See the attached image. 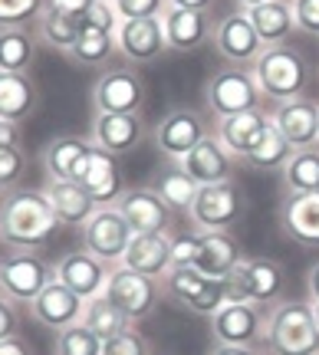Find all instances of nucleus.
<instances>
[{"instance_id":"f257e3e1","label":"nucleus","mask_w":319,"mask_h":355,"mask_svg":"<svg viewBox=\"0 0 319 355\" xmlns=\"http://www.w3.org/2000/svg\"><path fill=\"white\" fill-rule=\"evenodd\" d=\"M60 220L46 191L10 188L0 198V243L7 250H40L53 241Z\"/></svg>"},{"instance_id":"f03ea898","label":"nucleus","mask_w":319,"mask_h":355,"mask_svg":"<svg viewBox=\"0 0 319 355\" xmlns=\"http://www.w3.org/2000/svg\"><path fill=\"white\" fill-rule=\"evenodd\" d=\"M267 355H319V326L313 316V303L280 300L267 309L264 332Z\"/></svg>"},{"instance_id":"7ed1b4c3","label":"nucleus","mask_w":319,"mask_h":355,"mask_svg":"<svg viewBox=\"0 0 319 355\" xmlns=\"http://www.w3.org/2000/svg\"><path fill=\"white\" fill-rule=\"evenodd\" d=\"M260 92L273 102H286L303 96L309 86V63L307 56L296 50L293 43H280V46H267L250 66Z\"/></svg>"},{"instance_id":"20e7f679","label":"nucleus","mask_w":319,"mask_h":355,"mask_svg":"<svg viewBox=\"0 0 319 355\" xmlns=\"http://www.w3.org/2000/svg\"><path fill=\"white\" fill-rule=\"evenodd\" d=\"M227 286V303H254V306H273L280 303L286 290V270L280 260L270 257H243V263L224 279Z\"/></svg>"},{"instance_id":"39448f33","label":"nucleus","mask_w":319,"mask_h":355,"mask_svg":"<svg viewBox=\"0 0 319 355\" xmlns=\"http://www.w3.org/2000/svg\"><path fill=\"white\" fill-rule=\"evenodd\" d=\"M53 279H56V266L46 263L37 250L0 254V296H7L13 306H30Z\"/></svg>"},{"instance_id":"423d86ee","label":"nucleus","mask_w":319,"mask_h":355,"mask_svg":"<svg viewBox=\"0 0 319 355\" xmlns=\"http://www.w3.org/2000/svg\"><path fill=\"white\" fill-rule=\"evenodd\" d=\"M162 293H165L168 303L181 306V309H191V313L207 316V319L227 303L224 279L205 277L198 266H171L165 277H162Z\"/></svg>"},{"instance_id":"0eeeda50","label":"nucleus","mask_w":319,"mask_h":355,"mask_svg":"<svg viewBox=\"0 0 319 355\" xmlns=\"http://www.w3.org/2000/svg\"><path fill=\"white\" fill-rule=\"evenodd\" d=\"M260 99H264V92H260L254 73L247 66L217 69L205 86L207 112L214 115L217 122L230 119V115H241V112H254V109H260Z\"/></svg>"},{"instance_id":"6e6552de","label":"nucleus","mask_w":319,"mask_h":355,"mask_svg":"<svg viewBox=\"0 0 319 355\" xmlns=\"http://www.w3.org/2000/svg\"><path fill=\"white\" fill-rule=\"evenodd\" d=\"M243 211H247L243 191L234 181H221V184L198 188L188 220L194 230H230L243 220Z\"/></svg>"},{"instance_id":"1a4fd4ad","label":"nucleus","mask_w":319,"mask_h":355,"mask_svg":"<svg viewBox=\"0 0 319 355\" xmlns=\"http://www.w3.org/2000/svg\"><path fill=\"white\" fill-rule=\"evenodd\" d=\"M103 296L112 306H119L132 322L148 319L155 309H158V303L165 300V293H162V279L141 277V273L128 270V266H115L112 277H109V283H105Z\"/></svg>"},{"instance_id":"9d476101","label":"nucleus","mask_w":319,"mask_h":355,"mask_svg":"<svg viewBox=\"0 0 319 355\" xmlns=\"http://www.w3.org/2000/svg\"><path fill=\"white\" fill-rule=\"evenodd\" d=\"M211 332L217 345H247V349H264V332H267V309L254 303H224L211 316Z\"/></svg>"},{"instance_id":"9b49d317","label":"nucleus","mask_w":319,"mask_h":355,"mask_svg":"<svg viewBox=\"0 0 319 355\" xmlns=\"http://www.w3.org/2000/svg\"><path fill=\"white\" fill-rule=\"evenodd\" d=\"M132 227L128 220L119 214V207H99L96 214L83 224V243L86 250L96 254L99 260H105L109 266H122V257H126L128 243H132Z\"/></svg>"},{"instance_id":"f8f14e48","label":"nucleus","mask_w":319,"mask_h":355,"mask_svg":"<svg viewBox=\"0 0 319 355\" xmlns=\"http://www.w3.org/2000/svg\"><path fill=\"white\" fill-rule=\"evenodd\" d=\"M211 43H214L217 56H224L230 66H247V69L257 63V56H260V53L267 50V46H264V40L257 37L250 17H247L243 10L221 17V20L214 24Z\"/></svg>"},{"instance_id":"ddd939ff","label":"nucleus","mask_w":319,"mask_h":355,"mask_svg":"<svg viewBox=\"0 0 319 355\" xmlns=\"http://www.w3.org/2000/svg\"><path fill=\"white\" fill-rule=\"evenodd\" d=\"M211 132L201 112L194 109H175L168 112L158 125H155V148L162 155H168L171 162H181L184 155L191 152L194 145H201Z\"/></svg>"},{"instance_id":"4468645a","label":"nucleus","mask_w":319,"mask_h":355,"mask_svg":"<svg viewBox=\"0 0 319 355\" xmlns=\"http://www.w3.org/2000/svg\"><path fill=\"white\" fill-rule=\"evenodd\" d=\"M73 181H79L83 188L89 191L99 207H112L122 198V191H126L122 188V171H119L115 155L103 152L99 145H92L89 152H86V158L76 165Z\"/></svg>"},{"instance_id":"2eb2a0df","label":"nucleus","mask_w":319,"mask_h":355,"mask_svg":"<svg viewBox=\"0 0 319 355\" xmlns=\"http://www.w3.org/2000/svg\"><path fill=\"white\" fill-rule=\"evenodd\" d=\"M145 102V79L135 69H105L92 86L96 112H139Z\"/></svg>"},{"instance_id":"dca6fc26","label":"nucleus","mask_w":319,"mask_h":355,"mask_svg":"<svg viewBox=\"0 0 319 355\" xmlns=\"http://www.w3.org/2000/svg\"><path fill=\"white\" fill-rule=\"evenodd\" d=\"M115 43H119V53H122L132 66L155 63V60L168 50L162 17L122 20V24H119V30H115Z\"/></svg>"},{"instance_id":"f3484780","label":"nucleus","mask_w":319,"mask_h":355,"mask_svg":"<svg viewBox=\"0 0 319 355\" xmlns=\"http://www.w3.org/2000/svg\"><path fill=\"white\" fill-rule=\"evenodd\" d=\"M112 270L115 266H109L105 260L89 254V250H73V254H63V260L56 263V279L66 283L76 296H83V300L89 303L96 296H103Z\"/></svg>"},{"instance_id":"a211bd4d","label":"nucleus","mask_w":319,"mask_h":355,"mask_svg":"<svg viewBox=\"0 0 319 355\" xmlns=\"http://www.w3.org/2000/svg\"><path fill=\"white\" fill-rule=\"evenodd\" d=\"M119 214L128 220L132 234H168L171 224V207L162 201L155 188H128L115 201Z\"/></svg>"},{"instance_id":"6ab92c4d","label":"nucleus","mask_w":319,"mask_h":355,"mask_svg":"<svg viewBox=\"0 0 319 355\" xmlns=\"http://www.w3.org/2000/svg\"><path fill=\"white\" fill-rule=\"evenodd\" d=\"M270 119H273V125L280 128L283 139L290 141L296 152L319 145V102L307 99V96L277 102Z\"/></svg>"},{"instance_id":"aec40b11","label":"nucleus","mask_w":319,"mask_h":355,"mask_svg":"<svg viewBox=\"0 0 319 355\" xmlns=\"http://www.w3.org/2000/svg\"><path fill=\"white\" fill-rule=\"evenodd\" d=\"M30 313H33V319H37L40 326H46V329H53V332H63V329H69V326L83 322L86 300L76 296L66 283L53 279L50 286L30 303Z\"/></svg>"},{"instance_id":"412c9836","label":"nucleus","mask_w":319,"mask_h":355,"mask_svg":"<svg viewBox=\"0 0 319 355\" xmlns=\"http://www.w3.org/2000/svg\"><path fill=\"white\" fill-rule=\"evenodd\" d=\"M243 263V247L230 230H198V260L194 266L211 279H227Z\"/></svg>"},{"instance_id":"4be33fe9","label":"nucleus","mask_w":319,"mask_h":355,"mask_svg":"<svg viewBox=\"0 0 319 355\" xmlns=\"http://www.w3.org/2000/svg\"><path fill=\"white\" fill-rule=\"evenodd\" d=\"M162 26H165V43L171 53H194L201 50L211 33H214V24H211V13L205 10H181V7H168L165 17H162Z\"/></svg>"},{"instance_id":"5701e85b","label":"nucleus","mask_w":319,"mask_h":355,"mask_svg":"<svg viewBox=\"0 0 319 355\" xmlns=\"http://www.w3.org/2000/svg\"><path fill=\"white\" fill-rule=\"evenodd\" d=\"M178 165L184 168V175H191L198 184H221V181H234V155L221 145V139H217L214 132H211L201 145H194Z\"/></svg>"},{"instance_id":"b1692460","label":"nucleus","mask_w":319,"mask_h":355,"mask_svg":"<svg viewBox=\"0 0 319 355\" xmlns=\"http://www.w3.org/2000/svg\"><path fill=\"white\" fill-rule=\"evenodd\" d=\"M280 227L290 241L303 247H319V191L286 194L280 204Z\"/></svg>"},{"instance_id":"393cba45","label":"nucleus","mask_w":319,"mask_h":355,"mask_svg":"<svg viewBox=\"0 0 319 355\" xmlns=\"http://www.w3.org/2000/svg\"><path fill=\"white\" fill-rule=\"evenodd\" d=\"M141 139L139 112H96L92 122V141L109 155L132 152Z\"/></svg>"},{"instance_id":"a878e982","label":"nucleus","mask_w":319,"mask_h":355,"mask_svg":"<svg viewBox=\"0 0 319 355\" xmlns=\"http://www.w3.org/2000/svg\"><path fill=\"white\" fill-rule=\"evenodd\" d=\"M43 191H46V198H50L53 214L60 220V227H83V224L99 211L96 198H92L79 181H50Z\"/></svg>"},{"instance_id":"bb28decb","label":"nucleus","mask_w":319,"mask_h":355,"mask_svg":"<svg viewBox=\"0 0 319 355\" xmlns=\"http://www.w3.org/2000/svg\"><path fill=\"white\" fill-rule=\"evenodd\" d=\"M122 266L135 270L141 277L162 279L171 270V237L168 234H135L122 257Z\"/></svg>"},{"instance_id":"cd10ccee","label":"nucleus","mask_w":319,"mask_h":355,"mask_svg":"<svg viewBox=\"0 0 319 355\" xmlns=\"http://www.w3.org/2000/svg\"><path fill=\"white\" fill-rule=\"evenodd\" d=\"M250 24H254L257 37L264 40V46H280L290 43L296 33V17H293V0H267L254 10H247Z\"/></svg>"},{"instance_id":"c85d7f7f","label":"nucleus","mask_w":319,"mask_h":355,"mask_svg":"<svg viewBox=\"0 0 319 355\" xmlns=\"http://www.w3.org/2000/svg\"><path fill=\"white\" fill-rule=\"evenodd\" d=\"M270 125V115L264 109H254V112H241L230 115V119H221L217 122V139L227 148L234 158H243V155L254 148V141L260 139V132Z\"/></svg>"},{"instance_id":"c756f323","label":"nucleus","mask_w":319,"mask_h":355,"mask_svg":"<svg viewBox=\"0 0 319 355\" xmlns=\"http://www.w3.org/2000/svg\"><path fill=\"white\" fill-rule=\"evenodd\" d=\"M37 109V86L30 73H0V119L20 125Z\"/></svg>"},{"instance_id":"7c9ffc66","label":"nucleus","mask_w":319,"mask_h":355,"mask_svg":"<svg viewBox=\"0 0 319 355\" xmlns=\"http://www.w3.org/2000/svg\"><path fill=\"white\" fill-rule=\"evenodd\" d=\"M96 141L83 139V135H60V139H53L46 148H43V168H46V175L50 181H73V171L76 165L86 158Z\"/></svg>"},{"instance_id":"2f4dec72","label":"nucleus","mask_w":319,"mask_h":355,"mask_svg":"<svg viewBox=\"0 0 319 355\" xmlns=\"http://www.w3.org/2000/svg\"><path fill=\"white\" fill-rule=\"evenodd\" d=\"M293 145L283 139V132L273 125V119H270V125L260 132V139L254 141V148L243 155L241 162L247 168H254V171H283V165L293 158Z\"/></svg>"},{"instance_id":"473e14b6","label":"nucleus","mask_w":319,"mask_h":355,"mask_svg":"<svg viewBox=\"0 0 319 355\" xmlns=\"http://www.w3.org/2000/svg\"><path fill=\"white\" fill-rule=\"evenodd\" d=\"M112 53H119L115 33H105V30H96V26L83 24V33L73 43V50L66 53V60L83 66V69H99V66H105L112 60Z\"/></svg>"},{"instance_id":"72a5a7b5","label":"nucleus","mask_w":319,"mask_h":355,"mask_svg":"<svg viewBox=\"0 0 319 355\" xmlns=\"http://www.w3.org/2000/svg\"><path fill=\"white\" fill-rule=\"evenodd\" d=\"M37 60V40L26 26L0 30V73H26Z\"/></svg>"},{"instance_id":"f704fd0d","label":"nucleus","mask_w":319,"mask_h":355,"mask_svg":"<svg viewBox=\"0 0 319 355\" xmlns=\"http://www.w3.org/2000/svg\"><path fill=\"white\" fill-rule=\"evenodd\" d=\"M286 194H313L319 191V145L300 148L280 171Z\"/></svg>"},{"instance_id":"c9c22d12","label":"nucleus","mask_w":319,"mask_h":355,"mask_svg":"<svg viewBox=\"0 0 319 355\" xmlns=\"http://www.w3.org/2000/svg\"><path fill=\"white\" fill-rule=\"evenodd\" d=\"M83 322L89 326L99 339H115V336H122V332H128L135 322L119 309V306H112L105 296H96V300H89L86 303V313H83Z\"/></svg>"},{"instance_id":"e433bc0d","label":"nucleus","mask_w":319,"mask_h":355,"mask_svg":"<svg viewBox=\"0 0 319 355\" xmlns=\"http://www.w3.org/2000/svg\"><path fill=\"white\" fill-rule=\"evenodd\" d=\"M37 26H40V40L43 43H50L53 50H60V53H69L73 43L79 40V33H83V17H69V13H60V10H53V7H46L43 17L37 20Z\"/></svg>"},{"instance_id":"4c0bfd02","label":"nucleus","mask_w":319,"mask_h":355,"mask_svg":"<svg viewBox=\"0 0 319 355\" xmlns=\"http://www.w3.org/2000/svg\"><path fill=\"white\" fill-rule=\"evenodd\" d=\"M198 181H194L191 175H184V168L175 165L168 168L165 175L158 178V184H155V191L162 194V201L171 207V211H178V214H191V204L194 198H198Z\"/></svg>"},{"instance_id":"58836bf2","label":"nucleus","mask_w":319,"mask_h":355,"mask_svg":"<svg viewBox=\"0 0 319 355\" xmlns=\"http://www.w3.org/2000/svg\"><path fill=\"white\" fill-rule=\"evenodd\" d=\"M56 355H103V339L86 326V322H76L69 329L56 332Z\"/></svg>"},{"instance_id":"ea45409f","label":"nucleus","mask_w":319,"mask_h":355,"mask_svg":"<svg viewBox=\"0 0 319 355\" xmlns=\"http://www.w3.org/2000/svg\"><path fill=\"white\" fill-rule=\"evenodd\" d=\"M46 10V0H0V30L26 26L30 20H40Z\"/></svg>"},{"instance_id":"a19ab883","label":"nucleus","mask_w":319,"mask_h":355,"mask_svg":"<svg viewBox=\"0 0 319 355\" xmlns=\"http://www.w3.org/2000/svg\"><path fill=\"white\" fill-rule=\"evenodd\" d=\"M112 7L122 20H141V17H165L171 3L168 0H112Z\"/></svg>"},{"instance_id":"79ce46f5","label":"nucleus","mask_w":319,"mask_h":355,"mask_svg":"<svg viewBox=\"0 0 319 355\" xmlns=\"http://www.w3.org/2000/svg\"><path fill=\"white\" fill-rule=\"evenodd\" d=\"M103 355H152V349H148V339L139 329H128L115 339H105Z\"/></svg>"},{"instance_id":"37998d69","label":"nucleus","mask_w":319,"mask_h":355,"mask_svg":"<svg viewBox=\"0 0 319 355\" xmlns=\"http://www.w3.org/2000/svg\"><path fill=\"white\" fill-rule=\"evenodd\" d=\"M26 171V155L20 152V148H3L0 152V184L10 191L17 188V181L24 178Z\"/></svg>"},{"instance_id":"c03bdc74","label":"nucleus","mask_w":319,"mask_h":355,"mask_svg":"<svg viewBox=\"0 0 319 355\" xmlns=\"http://www.w3.org/2000/svg\"><path fill=\"white\" fill-rule=\"evenodd\" d=\"M83 24L96 26V30H105V33H115L119 24H122V17L115 13L112 0H96V3H92V10L83 17Z\"/></svg>"},{"instance_id":"a18cd8bd","label":"nucleus","mask_w":319,"mask_h":355,"mask_svg":"<svg viewBox=\"0 0 319 355\" xmlns=\"http://www.w3.org/2000/svg\"><path fill=\"white\" fill-rule=\"evenodd\" d=\"M198 260V230L171 237V266H194Z\"/></svg>"},{"instance_id":"49530a36","label":"nucleus","mask_w":319,"mask_h":355,"mask_svg":"<svg viewBox=\"0 0 319 355\" xmlns=\"http://www.w3.org/2000/svg\"><path fill=\"white\" fill-rule=\"evenodd\" d=\"M296 30H303L309 37H319V0H293Z\"/></svg>"},{"instance_id":"de8ad7c7","label":"nucleus","mask_w":319,"mask_h":355,"mask_svg":"<svg viewBox=\"0 0 319 355\" xmlns=\"http://www.w3.org/2000/svg\"><path fill=\"white\" fill-rule=\"evenodd\" d=\"M17 326H20V319H17V306H13L7 296H0V343H3V339H10V336H17Z\"/></svg>"},{"instance_id":"09e8293b","label":"nucleus","mask_w":319,"mask_h":355,"mask_svg":"<svg viewBox=\"0 0 319 355\" xmlns=\"http://www.w3.org/2000/svg\"><path fill=\"white\" fill-rule=\"evenodd\" d=\"M92 3L96 0H46V7H53V10H60V13H69V17H86L92 10Z\"/></svg>"},{"instance_id":"8fccbe9b","label":"nucleus","mask_w":319,"mask_h":355,"mask_svg":"<svg viewBox=\"0 0 319 355\" xmlns=\"http://www.w3.org/2000/svg\"><path fill=\"white\" fill-rule=\"evenodd\" d=\"M3 148H20V128L0 119V152Z\"/></svg>"},{"instance_id":"3c124183","label":"nucleus","mask_w":319,"mask_h":355,"mask_svg":"<svg viewBox=\"0 0 319 355\" xmlns=\"http://www.w3.org/2000/svg\"><path fill=\"white\" fill-rule=\"evenodd\" d=\"M0 355H33V349H30L24 336H10V339L0 343Z\"/></svg>"},{"instance_id":"603ef678","label":"nucleus","mask_w":319,"mask_h":355,"mask_svg":"<svg viewBox=\"0 0 319 355\" xmlns=\"http://www.w3.org/2000/svg\"><path fill=\"white\" fill-rule=\"evenodd\" d=\"M171 7H181V10H205L211 13V7H214V0H168Z\"/></svg>"},{"instance_id":"864d4df0","label":"nucleus","mask_w":319,"mask_h":355,"mask_svg":"<svg viewBox=\"0 0 319 355\" xmlns=\"http://www.w3.org/2000/svg\"><path fill=\"white\" fill-rule=\"evenodd\" d=\"M211 355H267L264 349H247V345H217Z\"/></svg>"},{"instance_id":"5fc2aeb1","label":"nucleus","mask_w":319,"mask_h":355,"mask_svg":"<svg viewBox=\"0 0 319 355\" xmlns=\"http://www.w3.org/2000/svg\"><path fill=\"white\" fill-rule=\"evenodd\" d=\"M307 290H309V303H319V263H313V270H309Z\"/></svg>"},{"instance_id":"6e6d98bb","label":"nucleus","mask_w":319,"mask_h":355,"mask_svg":"<svg viewBox=\"0 0 319 355\" xmlns=\"http://www.w3.org/2000/svg\"><path fill=\"white\" fill-rule=\"evenodd\" d=\"M234 3H237V7L247 13V10H254V7H260V3H267V0H234Z\"/></svg>"},{"instance_id":"4d7b16f0","label":"nucleus","mask_w":319,"mask_h":355,"mask_svg":"<svg viewBox=\"0 0 319 355\" xmlns=\"http://www.w3.org/2000/svg\"><path fill=\"white\" fill-rule=\"evenodd\" d=\"M313 316H316V326H319V303H313Z\"/></svg>"},{"instance_id":"13d9d810","label":"nucleus","mask_w":319,"mask_h":355,"mask_svg":"<svg viewBox=\"0 0 319 355\" xmlns=\"http://www.w3.org/2000/svg\"><path fill=\"white\" fill-rule=\"evenodd\" d=\"M3 194H7V188H3V184H0V198H3Z\"/></svg>"},{"instance_id":"bf43d9fd","label":"nucleus","mask_w":319,"mask_h":355,"mask_svg":"<svg viewBox=\"0 0 319 355\" xmlns=\"http://www.w3.org/2000/svg\"><path fill=\"white\" fill-rule=\"evenodd\" d=\"M152 355H155V352H152Z\"/></svg>"}]
</instances>
